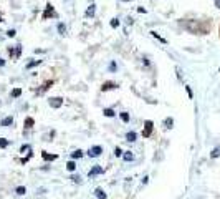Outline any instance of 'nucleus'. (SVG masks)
Returning a JSON list of instances; mask_svg holds the SVG:
<instances>
[{"label":"nucleus","instance_id":"cd10ccee","mask_svg":"<svg viewBox=\"0 0 220 199\" xmlns=\"http://www.w3.org/2000/svg\"><path fill=\"white\" fill-rule=\"evenodd\" d=\"M111 27H113V28L119 27V20H118V19H113V20H111Z\"/></svg>","mask_w":220,"mask_h":199},{"label":"nucleus","instance_id":"aec40b11","mask_svg":"<svg viewBox=\"0 0 220 199\" xmlns=\"http://www.w3.org/2000/svg\"><path fill=\"white\" fill-rule=\"evenodd\" d=\"M40 63H41V60H33V61H30L28 65H27V68H33V66H37V65H40Z\"/></svg>","mask_w":220,"mask_h":199},{"label":"nucleus","instance_id":"b1692460","mask_svg":"<svg viewBox=\"0 0 220 199\" xmlns=\"http://www.w3.org/2000/svg\"><path fill=\"white\" fill-rule=\"evenodd\" d=\"M33 126V118H27L25 120V128H32Z\"/></svg>","mask_w":220,"mask_h":199},{"label":"nucleus","instance_id":"2eb2a0df","mask_svg":"<svg viewBox=\"0 0 220 199\" xmlns=\"http://www.w3.org/2000/svg\"><path fill=\"white\" fill-rule=\"evenodd\" d=\"M30 151H32V148H30V144H25V146H22V149H20V153H23V154L27 153L28 156H30Z\"/></svg>","mask_w":220,"mask_h":199},{"label":"nucleus","instance_id":"412c9836","mask_svg":"<svg viewBox=\"0 0 220 199\" xmlns=\"http://www.w3.org/2000/svg\"><path fill=\"white\" fill-rule=\"evenodd\" d=\"M210 156H212V158H219V156H220V146H217V148L210 153Z\"/></svg>","mask_w":220,"mask_h":199},{"label":"nucleus","instance_id":"58836bf2","mask_svg":"<svg viewBox=\"0 0 220 199\" xmlns=\"http://www.w3.org/2000/svg\"><path fill=\"white\" fill-rule=\"evenodd\" d=\"M123 2H131V0H123Z\"/></svg>","mask_w":220,"mask_h":199},{"label":"nucleus","instance_id":"9b49d317","mask_svg":"<svg viewBox=\"0 0 220 199\" xmlns=\"http://www.w3.org/2000/svg\"><path fill=\"white\" fill-rule=\"evenodd\" d=\"M136 138H137V134H136V133L134 131H129L127 133V134H126V141H136Z\"/></svg>","mask_w":220,"mask_h":199},{"label":"nucleus","instance_id":"f8f14e48","mask_svg":"<svg viewBox=\"0 0 220 199\" xmlns=\"http://www.w3.org/2000/svg\"><path fill=\"white\" fill-rule=\"evenodd\" d=\"M123 159H124V161H133L134 154L131 151H126V153H123Z\"/></svg>","mask_w":220,"mask_h":199},{"label":"nucleus","instance_id":"1a4fd4ad","mask_svg":"<svg viewBox=\"0 0 220 199\" xmlns=\"http://www.w3.org/2000/svg\"><path fill=\"white\" fill-rule=\"evenodd\" d=\"M111 88H116V83H113V81H106L104 85L101 86L103 91H108V90H111Z\"/></svg>","mask_w":220,"mask_h":199},{"label":"nucleus","instance_id":"c9c22d12","mask_svg":"<svg viewBox=\"0 0 220 199\" xmlns=\"http://www.w3.org/2000/svg\"><path fill=\"white\" fill-rule=\"evenodd\" d=\"M143 61H144V65L146 66H149V60H147V58H143Z\"/></svg>","mask_w":220,"mask_h":199},{"label":"nucleus","instance_id":"9d476101","mask_svg":"<svg viewBox=\"0 0 220 199\" xmlns=\"http://www.w3.org/2000/svg\"><path fill=\"white\" fill-rule=\"evenodd\" d=\"M95 196H96L98 199H106V192L101 189V188H98V189L95 191Z\"/></svg>","mask_w":220,"mask_h":199},{"label":"nucleus","instance_id":"f704fd0d","mask_svg":"<svg viewBox=\"0 0 220 199\" xmlns=\"http://www.w3.org/2000/svg\"><path fill=\"white\" fill-rule=\"evenodd\" d=\"M137 12H139V13H146V9H143V7H139V9H137Z\"/></svg>","mask_w":220,"mask_h":199},{"label":"nucleus","instance_id":"a211bd4d","mask_svg":"<svg viewBox=\"0 0 220 199\" xmlns=\"http://www.w3.org/2000/svg\"><path fill=\"white\" fill-rule=\"evenodd\" d=\"M103 113H104V116H108V118H113V116H114V111H113L111 108H106Z\"/></svg>","mask_w":220,"mask_h":199},{"label":"nucleus","instance_id":"6e6552de","mask_svg":"<svg viewBox=\"0 0 220 199\" xmlns=\"http://www.w3.org/2000/svg\"><path fill=\"white\" fill-rule=\"evenodd\" d=\"M10 124H13V118L12 116H7V118H3L0 121V126H10Z\"/></svg>","mask_w":220,"mask_h":199},{"label":"nucleus","instance_id":"423d86ee","mask_svg":"<svg viewBox=\"0 0 220 199\" xmlns=\"http://www.w3.org/2000/svg\"><path fill=\"white\" fill-rule=\"evenodd\" d=\"M185 28L190 30V32H194V33H195V32L199 30V23L195 25V22H187V23H185Z\"/></svg>","mask_w":220,"mask_h":199},{"label":"nucleus","instance_id":"ea45409f","mask_svg":"<svg viewBox=\"0 0 220 199\" xmlns=\"http://www.w3.org/2000/svg\"><path fill=\"white\" fill-rule=\"evenodd\" d=\"M0 22H2V15H0Z\"/></svg>","mask_w":220,"mask_h":199},{"label":"nucleus","instance_id":"0eeeda50","mask_svg":"<svg viewBox=\"0 0 220 199\" xmlns=\"http://www.w3.org/2000/svg\"><path fill=\"white\" fill-rule=\"evenodd\" d=\"M50 15H55V10H53V7L48 3V5H47V10H45V13H43V19H48Z\"/></svg>","mask_w":220,"mask_h":199},{"label":"nucleus","instance_id":"4c0bfd02","mask_svg":"<svg viewBox=\"0 0 220 199\" xmlns=\"http://www.w3.org/2000/svg\"><path fill=\"white\" fill-rule=\"evenodd\" d=\"M3 65H5V61H3V60L0 58V66H3Z\"/></svg>","mask_w":220,"mask_h":199},{"label":"nucleus","instance_id":"7c9ffc66","mask_svg":"<svg viewBox=\"0 0 220 199\" xmlns=\"http://www.w3.org/2000/svg\"><path fill=\"white\" fill-rule=\"evenodd\" d=\"M71 179H73V182H81V178H79V176H71Z\"/></svg>","mask_w":220,"mask_h":199},{"label":"nucleus","instance_id":"a878e982","mask_svg":"<svg viewBox=\"0 0 220 199\" xmlns=\"http://www.w3.org/2000/svg\"><path fill=\"white\" fill-rule=\"evenodd\" d=\"M121 120H123V121H124V123H127V121H129V113H121Z\"/></svg>","mask_w":220,"mask_h":199},{"label":"nucleus","instance_id":"dca6fc26","mask_svg":"<svg viewBox=\"0 0 220 199\" xmlns=\"http://www.w3.org/2000/svg\"><path fill=\"white\" fill-rule=\"evenodd\" d=\"M15 192H17V194H18V196H23V194H25V192H27V188H23V186H18V188H17V189H15Z\"/></svg>","mask_w":220,"mask_h":199},{"label":"nucleus","instance_id":"72a5a7b5","mask_svg":"<svg viewBox=\"0 0 220 199\" xmlns=\"http://www.w3.org/2000/svg\"><path fill=\"white\" fill-rule=\"evenodd\" d=\"M109 70H111V71H114V70H116V65H114V63H111V65H109Z\"/></svg>","mask_w":220,"mask_h":199},{"label":"nucleus","instance_id":"4be33fe9","mask_svg":"<svg viewBox=\"0 0 220 199\" xmlns=\"http://www.w3.org/2000/svg\"><path fill=\"white\" fill-rule=\"evenodd\" d=\"M66 169L68 171H75V169H76V164H75V161H70V163H68V164H66Z\"/></svg>","mask_w":220,"mask_h":199},{"label":"nucleus","instance_id":"393cba45","mask_svg":"<svg viewBox=\"0 0 220 199\" xmlns=\"http://www.w3.org/2000/svg\"><path fill=\"white\" fill-rule=\"evenodd\" d=\"M9 146V141L5 138H0V148H7Z\"/></svg>","mask_w":220,"mask_h":199},{"label":"nucleus","instance_id":"473e14b6","mask_svg":"<svg viewBox=\"0 0 220 199\" xmlns=\"http://www.w3.org/2000/svg\"><path fill=\"white\" fill-rule=\"evenodd\" d=\"M7 37H15V30H9L7 32Z\"/></svg>","mask_w":220,"mask_h":199},{"label":"nucleus","instance_id":"e433bc0d","mask_svg":"<svg viewBox=\"0 0 220 199\" xmlns=\"http://www.w3.org/2000/svg\"><path fill=\"white\" fill-rule=\"evenodd\" d=\"M215 7H217V9H220V0H215Z\"/></svg>","mask_w":220,"mask_h":199},{"label":"nucleus","instance_id":"2f4dec72","mask_svg":"<svg viewBox=\"0 0 220 199\" xmlns=\"http://www.w3.org/2000/svg\"><path fill=\"white\" fill-rule=\"evenodd\" d=\"M185 90H187V95H189V98H192V90H190V86H185Z\"/></svg>","mask_w":220,"mask_h":199},{"label":"nucleus","instance_id":"7ed1b4c3","mask_svg":"<svg viewBox=\"0 0 220 199\" xmlns=\"http://www.w3.org/2000/svg\"><path fill=\"white\" fill-rule=\"evenodd\" d=\"M48 104L51 106V108H60L61 104H63V98H60V96H55V98H50V101Z\"/></svg>","mask_w":220,"mask_h":199},{"label":"nucleus","instance_id":"5701e85b","mask_svg":"<svg viewBox=\"0 0 220 199\" xmlns=\"http://www.w3.org/2000/svg\"><path fill=\"white\" fill-rule=\"evenodd\" d=\"M20 95H22V90H20V88H15V90L12 91V96H13V98H18Z\"/></svg>","mask_w":220,"mask_h":199},{"label":"nucleus","instance_id":"c85d7f7f","mask_svg":"<svg viewBox=\"0 0 220 199\" xmlns=\"http://www.w3.org/2000/svg\"><path fill=\"white\" fill-rule=\"evenodd\" d=\"M43 158H45V159H56V156H55V154H51V156H50L48 153H43Z\"/></svg>","mask_w":220,"mask_h":199},{"label":"nucleus","instance_id":"f3484780","mask_svg":"<svg viewBox=\"0 0 220 199\" xmlns=\"http://www.w3.org/2000/svg\"><path fill=\"white\" fill-rule=\"evenodd\" d=\"M164 124H165V128H172L174 120L172 118H165V120H164Z\"/></svg>","mask_w":220,"mask_h":199},{"label":"nucleus","instance_id":"20e7f679","mask_svg":"<svg viewBox=\"0 0 220 199\" xmlns=\"http://www.w3.org/2000/svg\"><path fill=\"white\" fill-rule=\"evenodd\" d=\"M104 173V169L101 168V166H95V168H91L89 169V173H88V176L89 178H93V176H98V174H103Z\"/></svg>","mask_w":220,"mask_h":199},{"label":"nucleus","instance_id":"39448f33","mask_svg":"<svg viewBox=\"0 0 220 199\" xmlns=\"http://www.w3.org/2000/svg\"><path fill=\"white\" fill-rule=\"evenodd\" d=\"M95 13H96V5L91 3V5L88 7V10L85 12V17H86V19H91V17H95Z\"/></svg>","mask_w":220,"mask_h":199},{"label":"nucleus","instance_id":"c756f323","mask_svg":"<svg viewBox=\"0 0 220 199\" xmlns=\"http://www.w3.org/2000/svg\"><path fill=\"white\" fill-rule=\"evenodd\" d=\"M114 154H116V156H123V149H121V148L118 146V148L114 149Z\"/></svg>","mask_w":220,"mask_h":199},{"label":"nucleus","instance_id":"f257e3e1","mask_svg":"<svg viewBox=\"0 0 220 199\" xmlns=\"http://www.w3.org/2000/svg\"><path fill=\"white\" fill-rule=\"evenodd\" d=\"M152 128H154V123L151 121V120H147V121L144 123V131H143V136H144V138H149V136H151Z\"/></svg>","mask_w":220,"mask_h":199},{"label":"nucleus","instance_id":"bb28decb","mask_svg":"<svg viewBox=\"0 0 220 199\" xmlns=\"http://www.w3.org/2000/svg\"><path fill=\"white\" fill-rule=\"evenodd\" d=\"M151 33H152V37H154V38H157L159 42H162V43H165V40H164L162 37H159V35H157V32H151Z\"/></svg>","mask_w":220,"mask_h":199},{"label":"nucleus","instance_id":"6ab92c4d","mask_svg":"<svg viewBox=\"0 0 220 199\" xmlns=\"http://www.w3.org/2000/svg\"><path fill=\"white\" fill-rule=\"evenodd\" d=\"M50 86H53V81H47L45 85L41 86V90H40V93H43V91H47V90H48V88H50Z\"/></svg>","mask_w":220,"mask_h":199},{"label":"nucleus","instance_id":"f03ea898","mask_svg":"<svg viewBox=\"0 0 220 199\" xmlns=\"http://www.w3.org/2000/svg\"><path fill=\"white\" fill-rule=\"evenodd\" d=\"M101 153H103V148H101V146H93V148H89L88 156H89V158H98Z\"/></svg>","mask_w":220,"mask_h":199},{"label":"nucleus","instance_id":"ddd939ff","mask_svg":"<svg viewBox=\"0 0 220 199\" xmlns=\"http://www.w3.org/2000/svg\"><path fill=\"white\" fill-rule=\"evenodd\" d=\"M81 156H83V151H81V149H78V151H73V153H71V159H79Z\"/></svg>","mask_w":220,"mask_h":199},{"label":"nucleus","instance_id":"4468645a","mask_svg":"<svg viewBox=\"0 0 220 199\" xmlns=\"http://www.w3.org/2000/svg\"><path fill=\"white\" fill-rule=\"evenodd\" d=\"M58 32H60V35H65V33H66V27H65V23H58Z\"/></svg>","mask_w":220,"mask_h":199}]
</instances>
